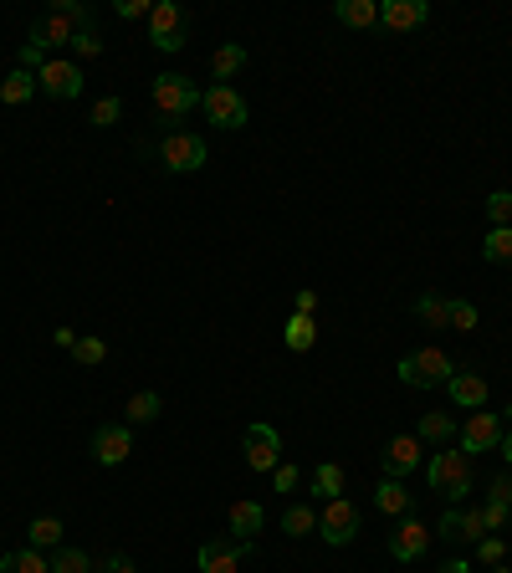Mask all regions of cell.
I'll list each match as a JSON object with an SVG mask.
<instances>
[{
	"label": "cell",
	"mask_w": 512,
	"mask_h": 573,
	"mask_svg": "<svg viewBox=\"0 0 512 573\" xmlns=\"http://www.w3.org/2000/svg\"><path fill=\"white\" fill-rule=\"evenodd\" d=\"M482 323V313H477V302H466V297H456L451 302V333H472Z\"/></svg>",
	"instance_id": "836d02e7"
},
{
	"label": "cell",
	"mask_w": 512,
	"mask_h": 573,
	"mask_svg": "<svg viewBox=\"0 0 512 573\" xmlns=\"http://www.w3.org/2000/svg\"><path fill=\"white\" fill-rule=\"evenodd\" d=\"M374 507H379L384 517H410V492H405V481H390V476H384L379 492H374Z\"/></svg>",
	"instance_id": "7402d4cb"
},
{
	"label": "cell",
	"mask_w": 512,
	"mask_h": 573,
	"mask_svg": "<svg viewBox=\"0 0 512 573\" xmlns=\"http://www.w3.org/2000/svg\"><path fill=\"white\" fill-rule=\"evenodd\" d=\"M93 568H98V563L82 553V548H57V553H52V573H93Z\"/></svg>",
	"instance_id": "d6a6232c"
},
{
	"label": "cell",
	"mask_w": 512,
	"mask_h": 573,
	"mask_svg": "<svg viewBox=\"0 0 512 573\" xmlns=\"http://www.w3.org/2000/svg\"><path fill=\"white\" fill-rule=\"evenodd\" d=\"M62 533H67V527H62V517H31V527H26V548H36V553H57L62 548Z\"/></svg>",
	"instance_id": "ffe728a7"
},
{
	"label": "cell",
	"mask_w": 512,
	"mask_h": 573,
	"mask_svg": "<svg viewBox=\"0 0 512 573\" xmlns=\"http://www.w3.org/2000/svg\"><path fill=\"white\" fill-rule=\"evenodd\" d=\"M313 307H318V292H313V287H303V292H297V307H292V313L313 318Z\"/></svg>",
	"instance_id": "bcb514c9"
},
{
	"label": "cell",
	"mask_w": 512,
	"mask_h": 573,
	"mask_svg": "<svg viewBox=\"0 0 512 573\" xmlns=\"http://www.w3.org/2000/svg\"><path fill=\"white\" fill-rule=\"evenodd\" d=\"M159 159H164L169 174H195V169L210 159V149H205L200 134H185V128H175V134L159 144Z\"/></svg>",
	"instance_id": "ba28073f"
},
{
	"label": "cell",
	"mask_w": 512,
	"mask_h": 573,
	"mask_svg": "<svg viewBox=\"0 0 512 573\" xmlns=\"http://www.w3.org/2000/svg\"><path fill=\"white\" fill-rule=\"evenodd\" d=\"M507 512H512V507H497V502H487V507H482L487 533H502V527H507Z\"/></svg>",
	"instance_id": "b9f144b4"
},
{
	"label": "cell",
	"mask_w": 512,
	"mask_h": 573,
	"mask_svg": "<svg viewBox=\"0 0 512 573\" xmlns=\"http://www.w3.org/2000/svg\"><path fill=\"white\" fill-rule=\"evenodd\" d=\"M441 573H477V568L466 563V558H446V563H441Z\"/></svg>",
	"instance_id": "7dc6e473"
},
{
	"label": "cell",
	"mask_w": 512,
	"mask_h": 573,
	"mask_svg": "<svg viewBox=\"0 0 512 573\" xmlns=\"http://www.w3.org/2000/svg\"><path fill=\"white\" fill-rule=\"evenodd\" d=\"M67 354H72L82 369H98V364L108 359V343H103V338H77V343L67 348Z\"/></svg>",
	"instance_id": "1f68e13d"
},
{
	"label": "cell",
	"mask_w": 512,
	"mask_h": 573,
	"mask_svg": "<svg viewBox=\"0 0 512 573\" xmlns=\"http://www.w3.org/2000/svg\"><path fill=\"white\" fill-rule=\"evenodd\" d=\"M118 118H123V98L118 93H108V98L93 103V128H113Z\"/></svg>",
	"instance_id": "d590c367"
},
{
	"label": "cell",
	"mask_w": 512,
	"mask_h": 573,
	"mask_svg": "<svg viewBox=\"0 0 512 573\" xmlns=\"http://www.w3.org/2000/svg\"><path fill=\"white\" fill-rule=\"evenodd\" d=\"M482 538H492L482 522V507H461V543H482Z\"/></svg>",
	"instance_id": "e575fe53"
},
{
	"label": "cell",
	"mask_w": 512,
	"mask_h": 573,
	"mask_svg": "<svg viewBox=\"0 0 512 573\" xmlns=\"http://www.w3.org/2000/svg\"><path fill=\"white\" fill-rule=\"evenodd\" d=\"M425 21H431V6H425V0H384V6H379V26L395 31V36L420 31Z\"/></svg>",
	"instance_id": "5bb4252c"
},
{
	"label": "cell",
	"mask_w": 512,
	"mask_h": 573,
	"mask_svg": "<svg viewBox=\"0 0 512 573\" xmlns=\"http://www.w3.org/2000/svg\"><path fill=\"white\" fill-rule=\"evenodd\" d=\"M241 446H246V466H251V471H277V466H282V435H277L267 420H256V425L246 430Z\"/></svg>",
	"instance_id": "30bf717a"
},
{
	"label": "cell",
	"mask_w": 512,
	"mask_h": 573,
	"mask_svg": "<svg viewBox=\"0 0 512 573\" xmlns=\"http://www.w3.org/2000/svg\"><path fill=\"white\" fill-rule=\"evenodd\" d=\"M477 563H482V568H497V563H507V543H502L497 533H492V538H482V543H477Z\"/></svg>",
	"instance_id": "8d00e7d4"
},
{
	"label": "cell",
	"mask_w": 512,
	"mask_h": 573,
	"mask_svg": "<svg viewBox=\"0 0 512 573\" xmlns=\"http://www.w3.org/2000/svg\"><path fill=\"white\" fill-rule=\"evenodd\" d=\"M425 543H431V533L415 522V517H400L395 522V533H390V553L400 558V563H415L420 553H425Z\"/></svg>",
	"instance_id": "e0dca14e"
},
{
	"label": "cell",
	"mask_w": 512,
	"mask_h": 573,
	"mask_svg": "<svg viewBox=\"0 0 512 573\" xmlns=\"http://www.w3.org/2000/svg\"><path fill=\"white\" fill-rule=\"evenodd\" d=\"M88 26H93V11L82 6V0H52V11L31 26V47L52 57V52L72 47V36L88 31Z\"/></svg>",
	"instance_id": "6da1fadb"
},
{
	"label": "cell",
	"mask_w": 512,
	"mask_h": 573,
	"mask_svg": "<svg viewBox=\"0 0 512 573\" xmlns=\"http://www.w3.org/2000/svg\"><path fill=\"white\" fill-rule=\"evenodd\" d=\"M246 553H251V543H241V538L221 533V538H210V543H200L195 563H200V573H236Z\"/></svg>",
	"instance_id": "8fae6325"
},
{
	"label": "cell",
	"mask_w": 512,
	"mask_h": 573,
	"mask_svg": "<svg viewBox=\"0 0 512 573\" xmlns=\"http://www.w3.org/2000/svg\"><path fill=\"white\" fill-rule=\"evenodd\" d=\"M0 573H52V558L36 553V548H11L0 558Z\"/></svg>",
	"instance_id": "d4e9b609"
},
{
	"label": "cell",
	"mask_w": 512,
	"mask_h": 573,
	"mask_svg": "<svg viewBox=\"0 0 512 573\" xmlns=\"http://www.w3.org/2000/svg\"><path fill=\"white\" fill-rule=\"evenodd\" d=\"M282 533H287V538H308V533H318V512H313L308 502H292V507L282 512Z\"/></svg>",
	"instance_id": "83f0119b"
},
{
	"label": "cell",
	"mask_w": 512,
	"mask_h": 573,
	"mask_svg": "<svg viewBox=\"0 0 512 573\" xmlns=\"http://www.w3.org/2000/svg\"><path fill=\"white\" fill-rule=\"evenodd\" d=\"M272 481H277V492H297V466H277Z\"/></svg>",
	"instance_id": "ee69618b"
},
{
	"label": "cell",
	"mask_w": 512,
	"mask_h": 573,
	"mask_svg": "<svg viewBox=\"0 0 512 573\" xmlns=\"http://www.w3.org/2000/svg\"><path fill=\"white\" fill-rule=\"evenodd\" d=\"M436 538L461 543V507H446V517H441V527H436Z\"/></svg>",
	"instance_id": "60d3db41"
},
{
	"label": "cell",
	"mask_w": 512,
	"mask_h": 573,
	"mask_svg": "<svg viewBox=\"0 0 512 573\" xmlns=\"http://www.w3.org/2000/svg\"><path fill=\"white\" fill-rule=\"evenodd\" d=\"M379 466H384L390 481H405L410 471H420V440L415 435H390L384 451H379Z\"/></svg>",
	"instance_id": "4fadbf2b"
},
{
	"label": "cell",
	"mask_w": 512,
	"mask_h": 573,
	"mask_svg": "<svg viewBox=\"0 0 512 573\" xmlns=\"http://www.w3.org/2000/svg\"><path fill=\"white\" fill-rule=\"evenodd\" d=\"M190 108H200V87L190 77H180V72H159L154 77V113L164 123H180Z\"/></svg>",
	"instance_id": "277c9868"
},
{
	"label": "cell",
	"mask_w": 512,
	"mask_h": 573,
	"mask_svg": "<svg viewBox=\"0 0 512 573\" xmlns=\"http://www.w3.org/2000/svg\"><path fill=\"white\" fill-rule=\"evenodd\" d=\"M128 451H134V430L128 425H98L93 430V461L98 466H123Z\"/></svg>",
	"instance_id": "9a60e30c"
},
{
	"label": "cell",
	"mask_w": 512,
	"mask_h": 573,
	"mask_svg": "<svg viewBox=\"0 0 512 573\" xmlns=\"http://www.w3.org/2000/svg\"><path fill=\"white\" fill-rule=\"evenodd\" d=\"M72 52H77V57H98V52H103V36H98V26L77 31V36H72Z\"/></svg>",
	"instance_id": "ab89813d"
},
{
	"label": "cell",
	"mask_w": 512,
	"mask_h": 573,
	"mask_svg": "<svg viewBox=\"0 0 512 573\" xmlns=\"http://www.w3.org/2000/svg\"><path fill=\"white\" fill-rule=\"evenodd\" d=\"M333 16L349 31H369V26H379V0H338Z\"/></svg>",
	"instance_id": "ac0fdd59"
},
{
	"label": "cell",
	"mask_w": 512,
	"mask_h": 573,
	"mask_svg": "<svg viewBox=\"0 0 512 573\" xmlns=\"http://www.w3.org/2000/svg\"><path fill=\"white\" fill-rule=\"evenodd\" d=\"M395 374H400V384H410V389H446L451 374H456V364H451L446 348H420V354H405V359L395 364Z\"/></svg>",
	"instance_id": "3957f363"
},
{
	"label": "cell",
	"mask_w": 512,
	"mask_h": 573,
	"mask_svg": "<svg viewBox=\"0 0 512 573\" xmlns=\"http://www.w3.org/2000/svg\"><path fill=\"white\" fill-rule=\"evenodd\" d=\"M492 573H512V568H507V563H497V568H492Z\"/></svg>",
	"instance_id": "681fc988"
},
{
	"label": "cell",
	"mask_w": 512,
	"mask_h": 573,
	"mask_svg": "<svg viewBox=\"0 0 512 573\" xmlns=\"http://www.w3.org/2000/svg\"><path fill=\"white\" fill-rule=\"evenodd\" d=\"M31 93H41V87H36V72H26V67H11V77L0 82V103H6V108L31 103Z\"/></svg>",
	"instance_id": "44dd1931"
},
{
	"label": "cell",
	"mask_w": 512,
	"mask_h": 573,
	"mask_svg": "<svg viewBox=\"0 0 512 573\" xmlns=\"http://www.w3.org/2000/svg\"><path fill=\"white\" fill-rule=\"evenodd\" d=\"M313 492H318L323 502L344 497V471H338V461H323V466L313 471Z\"/></svg>",
	"instance_id": "f546056e"
},
{
	"label": "cell",
	"mask_w": 512,
	"mask_h": 573,
	"mask_svg": "<svg viewBox=\"0 0 512 573\" xmlns=\"http://www.w3.org/2000/svg\"><path fill=\"white\" fill-rule=\"evenodd\" d=\"M492 502L497 507H512V476H497L492 481Z\"/></svg>",
	"instance_id": "f6af8a7d"
},
{
	"label": "cell",
	"mask_w": 512,
	"mask_h": 573,
	"mask_svg": "<svg viewBox=\"0 0 512 573\" xmlns=\"http://www.w3.org/2000/svg\"><path fill=\"white\" fill-rule=\"evenodd\" d=\"M415 318H420L425 328H451V297H441V292L415 297Z\"/></svg>",
	"instance_id": "cb8c5ba5"
},
{
	"label": "cell",
	"mask_w": 512,
	"mask_h": 573,
	"mask_svg": "<svg viewBox=\"0 0 512 573\" xmlns=\"http://www.w3.org/2000/svg\"><path fill=\"white\" fill-rule=\"evenodd\" d=\"M200 108H205V118L216 123V128H246V118H251V108H246V98L236 93V87H226V82H210L205 93H200Z\"/></svg>",
	"instance_id": "5b68a950"
},
{
	"label": "cell",
	"mask_w": 512,
	"mask_h": 573,
	"mask_svg": "<svg viewBox=\"0 0 512 573\" xmlns=\"http://www.w3.org/2000/svg\"><path fill=\"white\" fill-rule=\"evenodd\" d=\"M113 16L118 21H149L154 6H149V0H113Z\"/></svg>",
	"instance_id": "f35d334b"
},
{
	"label": "cell",
	"mask_w": 512,
	"mask_h": 573,
	"mask_svg": "<svg viewBox=\"0 0 512 573\" xmlns=\"http://www.w3.org/2000/svg\"><path fill=\"white\" fill-rule=\"evenodd\" d=\"M487 215H492V226H512V195L507 190H492L487 195Z\"/></svg>",
	"instance_id": "74e56055"
},
{
	"label": "cell",
	"mask_w": 512,
	"mask_h": 573,
	"mask_svg": "<svg viewBox=\"0 0 512 573\" xmlns=\"http://www.w3.org/2000/svg\"><path fill=\"white\" fill-rule=\"evenodd\" d=\"M497 451H502V461H507V466H512V425H507V430H502V446H497Z\"/></svg>",
	"instance_id": "c3c4849f"
},
{
	"label": "cell",
	"mask_w": 512,
	"mask_h": 573,
	"mask_svg": "<svg viewBox=\"0 0 512 573\" xmlns=\"http://www.w3.org/2000/svg\"><path fill=\"white\" fill-rule=\"evenodd\" d=\"M425 481H431V492L446 497L451 507L472 492V456H461V451H436L431 466H425Z\"/></svg>",
	"instance_id": "7a4b0ae2"
},
{
	"label": "cell",
	"mask_w": 512,
	"mask_h": 573,
	"mask_svg": "<svg viewBox=\"0 0 512 573\" xmlns=\"http://www.w3.org/2000/svg\"><path fill=\"white\" fill-rule=\"evenodd\" d=\"M185 31H190V16L180 0H154V16H149V41L159 52H180L185 47Z\"/></svg>",
	"instance_id": "8992f818"
},
{
	"label": "cell",
	"mask_w": 512,
	"mask_h": 573,
	"mask_svg": "<svg viewBox=\"0 0 512 573\" xmlns=\"http://www.w3.org/2000/svg\"><path fill=\"white\" fill-rule=\"evenodd\" d=\"M241 67H246V47H236V41H226V47L210 52V77L226 82V87H231V77H236Z\"/></svg>",
	"instance_id": "603a6c76"
},
{
	"label": "cell",
	"mask_w": 512,
	"mask_h": 573,
	"mask_svg": "<svg viewBox=\"0 0 512 573\" xmlns=\"http://www.w3.org/2000/svg\"><path fill=\"white\" fill-rule=\"evenodd\" d=\"M159 410H164V400L154 389H139L134 400H128V425H149V420H159Z\"/></svg>",
	"instance_id": "4dcf8cb0"
},
{
	"label": "cell",
	"mask_w": 512,
	"mask_h": 573,
	"mask_svg": "<svg viewBox=\"0 0 512 573\" xmlns=\"http://www.w3.org/2000/svg\"><path fill=\"white\" fill-rule=\"evenodd\" d=\"M446 394L456 400V410H482L492 389H487V379H482V374H472V369H456V374H451V384H446Z\"/></svg>",
	"instance_id": "2e32d148"
},
{
	"label": "cell",
	"mask_w": 512,
	"mask_h": 573,
	"mask_svg": "<svg viewBox=\"0 0 512 573\" xmlns=\"http://www.w3.org/2000/svg\"><path fill=\"white\" fill-rule=\"evenodd\" d=\"M282 343L292 348V354H308V348L318 343V323H313V318H303V313H292V318H287V328H282Z\"/></svg>",
	"instance_id": "484cf974"
},
{
	"label": "cell",
	"mask_w": 512,
	"mask_h": 573,
	"mask_svg": "<svg viewBox=\"0 0 512 573\" xmlns=\"http://www.w3.org/2000/svg\"><path fill=\"white\" fill-rule=\"evenodd\" d=\"M502 446V420L492 410H472V420L461 425V456H482Z\"/></svg>",
	"instance_id": "7c38bea8"
},
{
	"label": "cell",
	"mask_w": 512,
	"mask_h": 573,
	"mask_svg": "<svg viewBox=\"0 0 512 573\" xmlns=\"http://www.w3.org/2000/svg\"><path fill=\"white\" fill-rule=\"evenodd\" d=\"M482 256L492 261V267H507L512 261V226H492L487 241H482Z\"/></svg>",
	"instance_id": "f1b7e54d"
},
{
	"label": "cell",
	"mask_w": 512,
	"mask_h": 573,
	"mask_svg": "<svg viewBox=\"0 0 512 573\" xmlns=\"http://www.w3.org/2000/svg\"><path fill=\"white\" fill-rule=\"evenodd\" d=\"M415 440H425V446H446V440H456V420H451V415H441V410L420 415V430H415Z\"/></svg>",
	"instance_id": "4316f807"
},
{
	"label": "cell",
	"mask_w": 512,
	"mask_h": 573,
	"mask_svg": "<svg viewBox=\"0 0 512 573\" xmlns=\"http://www.w3.org/2000/svg\"><path fill=\"white\" fill-rule=\"evenodd\" d=\"M318 538H323L328 548H349V543L359 538V507H354L349 497H333V502L318 512Z\"/></svg>",
	"instance_id": "52a82bcc"
},
{
	"label": "cell",
	"mask_w": 512,
	"mask_h": 573,
	"mask_svg": "<svg viewBox=\"0 0 512 573\" xmlns=\"http://www.w3.org/2000/svg\"><path fill=\"white\" fill-rule=\"evenodd\" d=\"M267 527V512L256 507V502H231V538L241 543H256V533Z\"/></svg>",
	"instance_id": "d6986e66"
},
{
	"label": "cell",
	"mask_w": 512,
	"mask_h": 573,
	"mask_svg": "<svg viewBox=\"0 0 512 573\" xmlns=\"http://www.w3.org/2000/svg\"><path fill=\"white\" fill-rule=\"evenodd\" d=\"M36 87L57 103H72V98H82V67L62 62V57H47V67L36 72Z\"/></svg>",
	"instance_id": "9c48e42d"
},
{
	"label": "cell",
	"mask_w": 512,
	"mask_h": 573,
	"mask_svg": "<svg viewBox=\"0 0 512 573\" xmlns=\"http://www.w3.org/2000/svg\"><path fill=\"white\" fill-rule=\"evenodd\" d=\"M93 573H139V568H134V563H128L123 553H108V558H103V563H98Z\"/></svg>",
	"instance_id": "7bdbcfd3"
}]
</instances>
